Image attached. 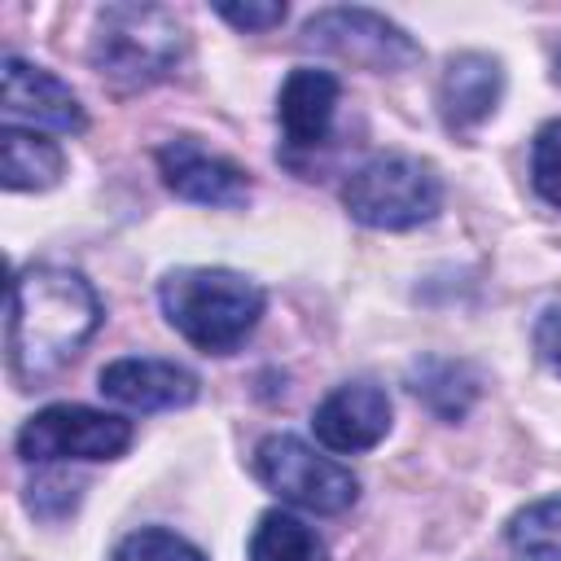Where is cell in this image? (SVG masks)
I'll return each instance as SVG.
<instances>
[{
  "label": "cell",
  "instance_id": "cell-7",
  "mask_svg": "<svg viewBox=\"0 0 561 561\" xmlns=\"http://www.w3.org/2000/svg\"><path fill=\"white\" fill-rule=\"evenodd\" d=\"M302 44L316 53H329L337 61L364 66V70H408L421 48L412 44V35L390 22L377 9H359V4H337V9H320L316 18H307L302 26Z\"/></svg>",
  "mask_w": 561,
  "mask_h": 561
},
{
  "label": "cell",
  "instance_id": "cell-14",
  "mask_svg": "<svg viewBox=\"0 0 561 561\" xmlns=\"http://www.w3.org/2000/svg\"><path fill=\"white\" fill-rule=\"evenodd\" d=\"M61 145L39 136L35 127H18L4 123L0 131V184L9 193H35V188H53L61 180Z\"/></svg>",
  "mask_w": 561,
  "mask_h": 561
},
{
  "label": "cell",
  "instance_id": "cell-15",
  "mask_svg": "<svg viewBox=\"0 0 561 561\" xmlns=\"http://www.w3.org/2000/svg\"><path fill=\"white\" fill-rule=\"evenodd\" d=\"M408 386L412 394L438 416V421H460L473 399H478V373L465 359H447V355H421L408 368Z\"/></svg>",
  "mask_w": 561,
  "mask_h": 561
},
{
  "label": "cell",
  "instance_id": "cell-5",
  "mask_svg": "<svg viewBox=\"0 0 561 561\" xmlns=\"http://www.w3.org/2000/svg\"><path fill=\"white\" fill-rule=\"evenodd\" d=\"M254 473L272 495H280L285 504H298L307 513L333 517L359 500V478L294 434H267L254 447Z\"/></svg>",
  "mask_w": 561,
  "mask_h": 561
},
{
  "label": "cell",
  "instance_id": "cell-13",
  "mask_svg": "<svg viewBox=\"0 0 561 561\" xmlns=\"http://www.w3.org/2000/svg\"><path fill=\"white\" fill-rule=\"evenodd\" d=\"M504 96V70L486 53H456L438 79V114L451 131H469L495 114Z\"/></svg>",
  "mask_w": 561,
  "mask_h": 561
},
{
  "label": "cell",
  "instance_id": "cell-16",
  "mask_svg": "<svg viewBox=\"0 0 561 561\" xmlns=\"http://www.w3.org/2000/svg\"><path fill=\"white\" fill-rule=\"evenodd\" d=\"M250 561H329V548L302 517L272 508L250 535Z\"/></svg>",
  "mask_w": 561,
  "mask_h": 561
},
{
  "label": "cell",
  "instance_id": "cell-3",
  "mask_svg": "<svg viewBox=\"0 0 561 561\" xmlns=\"http://www.w3.org/2000/svg\"><path fill=\"white\" fill-rule=\"evenodd\" d=\"M88 57L110 83L149 88L184 57V26L167 4H105Z\"/></svg>",
  "mask_w": 561,
  "mask_h": 561
},
{
  "label": "cell",
  "instance_id": "cell-18",
  "mask_svg": "<svg viewBox=\"0 0 561 561\" xmlns=\"http://www.w3.org/2000/svg\"><path fill=\"white\" fill-rule=\"evenodd\" d=\"M114 561H206L202 548H193L184 535L175 530H162V526H140L131 530L118 548H114Z\"/></svg>",
  "mask_w": 561,
  "mask_h": 561
},
{
  "label": "cell",
  "instance_id": "cell-4",
  "mask_svg": "<svg viewBox=\"0 0 561 561\" xmlns=\"http://www.w3.org/2000/svg\"><path fill=\"white\" fill-rule=\"evenodd\" d=\"M342 206L364 228L403 232V228L430 224L443 210V180L430 162L412 153H381L346 175Z\"/></svg>",
  "mask_w": 561,
  "mask_h": 561
},
{
  "label": "cell",
  "instance_id": "cell-2",
  "mask_svg": "<svg viewBox=\"0 0 561 561\" xmlns=\"http://www.w3.org/2000/svg\"><path fill=\"white\" fill-rule=\"evenodd\" d=\"M167 324L206 355H232L259 324L267 298L232 267H175L158 285Z\"/></svg>",
  "mask_w": 561,
  "mask_h": 561
},
{
  "label": "cell",
  "instance_id": "cell-6",
  "mask_svg": "<svg viewBox=\"0 0 561 561\" xmlns=\"http://www.w3.org/2000/svg\"><path fill=\"white\" fill-rule=\"evenodd\" d=\"M131 447V421L114 412H96L83 403H53L39 408L18 430V456L31 465L57 460H114Z\"/></svg>",
  "mask_w": 561,
  "mask_h": 561
},
{
  "label": "cell",
  "instance_id": "cell-19",
  "mask_svg": "<svg viewBox=\"0 0 561 561\" xmlns=\"http://www.w3.org/2000/svg\"><path fill=\"white\" fill-rule=\"evenodd\" d=\"M530 180L548 206H561V118L543 123L530 145Z\"/></svg>",
  "mask_w": 561,
  "mask_h": 561
},
{
  "label": "cell",
  "instance_id": "cell-9",
  "mask_svg": "<svg viewBox=\"0 0 561 561\" xmlns=\"http://www.w3.org/2000/svg\"><path fill=\"white\" fill-rule=\"evenodd\" d=\"M158 171L167 180V188L184 202L197 206H245L250 202V180L241 167H232L228 158L206 153L193 136H175L158 149Z\"/></svg>",
  "mask_w": 561,
  "mask_h": 561
},
{
  "label": "cell",
  "instance_id": "cell-10",
  "mask_svg": "<svg viewBox=\"0 0 561 561\" xmlns=\"http://www.w3.org/2000/svg\"><path fill=\"white\" fill-rule=\"evenodd\" d=\"M311 430H316V443H324L329 451H342V456L368 451L390 430V399L373 381H346L320 399Z\"/></svg>",
  "mask_w": 561,
  "mask_h": 561
},
{
  "label": "cell",
  "instance_id": "cell-11",
  "mask_svg": "<svg viewBox=\"0 0 561 561\" xmlns=\"http://www.w3.org/2000/svg\"><path fill=\"white\" fill-rule=\"evenodd\" d=\"M101 394L123 408H136V412H171V408H188L197 399V377L171 359L127 355V359H114L101 368Z\"/></svg>",
  "mask_w": 561,
  "mask_h": 561
},
{
  "label": "cell",
  "instance_id": "cell-20",
  "mask_svg": "<svg viewBox=\"0 0 561 561\" xmlns=\"http://www.w3.org/2000/svg\"><path fill=\"white\" fill-rule=\"evenodd\" d=\"M26 504H31V513H39V517H57V508H61V517L79 504V482L70 478V473H44V478H35L31 486H26Z\"/></svg>",
  "mask_w": 561,
  "mask_h": 561
},
{
  "label": "cell",
  "instance_id": "cell-17",
  "mask_svg": "<svg viewBox=\"0 0 561 561\" xmlns=\"http://www.w3.org/2000/svg\"><path fill=\"white\" fill-rule=\"evenodd\" d=\"M504 539L513 561H561V495L517 508Z\"/></svg>",
  "mask_w": 561,
  "mask_h": 561
},
{
  "label": "cell",
  "instance_id": "cell-1",
  "mask_svg": "<svg viewBox=\"0 0 561 561\" xmlns=\"http://www.w3.org/2000/svg\"><path fill=\"white\" fill-rule=\"evenodd\" d=\"M101 324V298L96 289L57 263L22 267L9 285V368L18 381L35 386L66 368L83 342Z\"/></svg>",
  "mask_w": 561,
  "mask_h": 561
},
{
  "label": "cell",
  "instance_id": "cell-22",
  "mask_svg": "<svg viewBox=\"0 0 561 561\" xmlns=\"http://www.w3.org/2000/svg\"><path fill=\"white\" fill-rule=\"evenodd\" d=\"M535 351L561 377V302H548L535 320Z\"/></svg>",
  "mask_w": 561,
  "mask_h": 561
},
{
  "label": "cell",
  "instance_id": "cell-12",
  "mask_svg": "<svg viewBox=\"0 0 561 561\" xmlns=\"http://www.w3.org/2000/svg\"><path fill=\"white\" fill-rule=\"evenodd\" d=\"M337 101H342V83H337L333 70L294 66L280 83V96H276V118H280L285 140L298 145V149L324 145V136L333 127V114H337Z\"/></svg>",
  "mask_w": 561,
  "mask_h": 561
},
{
  "label": "cell",
  "instance_id": "cell-21",
  "mask_svg": "<svg viewBox=\"0 0 561 561\" xmlns=\"http://www.w3.org/2000/svg\"><path fill=\"white\" fill-rule=\"evenodd\" d=\"M228 26H237V31H272V26H280L285 22V4H276V0H263V4H219L215 9Z\"/></svg>",
  "mask_w": 561,
  "mask_h": 561
},
{
  "label": "cell",
  "instance_id": "cell-8",
  "mask_svg": "<svg viewBox=\"0 0 561 561\" xmlns=\"http://www.w3.org/2000/svg\"><path fill=\"white\" fill-rule=\"evenodd\" d=\"M0 101H4V118H26L31 127H48V131H83L88 114L79 105V96L44 66H31L22 57H4L0 61Z\"/></svg>",
  "mask_w": 561,
  "mask_h": 561
}]
</instances>
